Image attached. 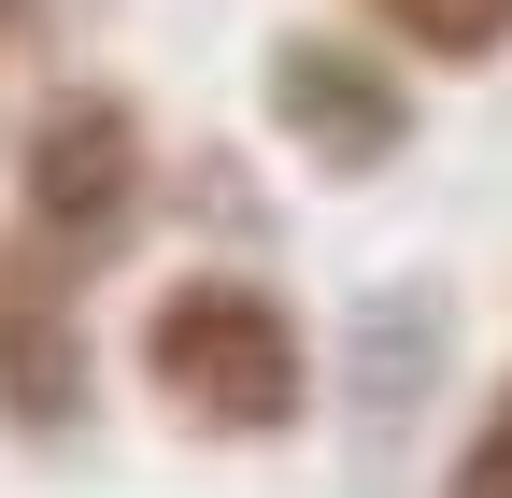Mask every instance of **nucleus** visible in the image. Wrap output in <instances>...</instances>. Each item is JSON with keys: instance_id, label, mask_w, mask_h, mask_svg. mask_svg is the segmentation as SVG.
<instances>
[{"instance_id": "nucleus-7", "label": "nucleus", "mask_w": 512, "mask_h": 498, "mask_svg": "<svg viewBox=\"0 0 512 498\" xmlns=\"http://www.w3.org/2000/svg\"><path fill=\"white\" fill-rule=\"evenodd\" d=\"M441 498H512V370L484 385V413L456 427V456H441Z\"/></svg>"}, {"instance_id": "nucleus-1", "label": "nucleus", "mask_w": 512, "mask_h": 498, "mask_svg": "<svg viewBox=\"0 0 512 498\" xmlns=\"http://www.w3.org/2000/svg\"><path fill=\"white\" fill-rule=\"evenodd\" d=\"M128 370L143 399L185 427V442H299L313 399H328V342L271 271H171L128 328Z\"/></svg>"}, {"instance_id": "nucleus-4", "label": "nucleus", "mask_w": 512, "mask_h": 498, "mask_svg": "<svg viewBox=\"0 0 512 498\" xmlns=\"http://www.w3.org/2000/svg\"><path fill=\"white\" fill-rule=\"evenodd\" d=\"M100 413V328H86V271L0 214V442H86Z\"/></svg>"}, {"instance_id": "nucleus-2", "label": "nucleus", "mask_w": 512, "mask_h": 498, "mask_svg": "<svg viewBox=\"0 0 512 498\" xmlns=\"http://www.w3.org/2000/svg\"><path fill=\"white\" fill-rule=\"evenodd\" d=\"M157 200H171V157H157L143 86L72 72V86H43L15 114V228L57 242L72 271H114L128 242L157 228Z\"/></svg>"}, {"instance_id": "nucleus-8", "label": "nucleus", "mask_w": 512, "mask_h": 498, "mask_svg": "<svg viewBox=\"0 0 512 498\" xmlns=\"http://www.w3.org/2000/svg\"><path fill=\"white\" fill-rule=\"evenodd\" d=\"M171 200H185V214H200V228H242V242H256V228H271V214H256V185H242L228 157H200V171H171Z\"/></svg>"}, {"instance_id": "nucleus-3", "label": "nucleus", "mask_w": 512, "mask_h": 498, "mask_svg": "<svg viewBox=\"0 0 512 498\" xmlns=\"http://www.w3.org/2000/svg\"><path fill=\"white\" fill-rule=\"evenodd\" d=\"M256 114H271V143L328 185H384L413 157V57L370 43V29H285L256 57Z\"/></svg>"}, {"instance_id": "nucleus-9", "label": "nucleus", "mask_w": 512, "mask_h": 498, "mask_svg": "<svg viewBox=\"0 0 512 498\" xmlns=\"http://www.w3.org/2000/svg\"><path fill=\"white\" fill-rule=\"evenodd\" d=\"M57 15H72V0H0V43H43Z\"/></svg>"}, {"instance_id": "nucleus-6", "label": "nucleus", "mask_w": 512, "mask_h": 498, "mask_svg": "<svg viewBox=\"0 0 512 498\" xmlns=\"http://www.w3.org/2000/svg\"><path fill=\"white\" fill-rule=\"evenodd\" d=\"M356 29L427 57V72H498L512 57V0H356Z\"/></svg>"}, {"instance_id": "nucleus-5", "label": "nucleus", "mask_w": 512, "mask_h": 498, "mask_svg": "<svg viewBox=\"0 0 512 498\" xmlns=\"http://www.w3.org/2000/svg\"><path fill=\"white\" fill-rule=\"evenodd\" d=\"M441 370H456V285L399 271V285H356L342 299V328H328V413H342V442L370 470L441 413Z\"/></svg>"}]
</instances>
